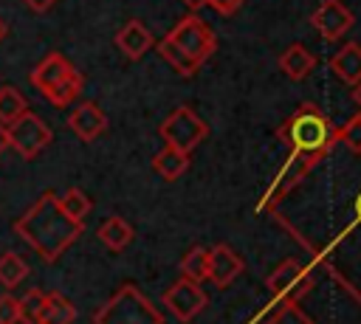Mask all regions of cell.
Here are the masks:
<instances>
[{"label":"cell","instance_id":"obj_1","mask_svg":"<svg viewBox=\"0 0 361 324\" xmlns=\"http://www.w3.org/2000/svg\"><path fill=\"white\" fill-rule=\"evenodd\" d=\"M14 231L45 259L56 262L85 231V223L65 214L56 192H42L34 206L14 223Z\"/></svg>","mask_w":361,"mask_h":324},{"label":"cell","instance_id":"obj_2","mask_svg":"<svg viewBox=\"0 0 361 324\" xmlns=\"http://www.w3.org/2000/svg\"><path fill=\"white\" fill-rule=\"evenodd\" d=\"M279 138L290 147L293 155H302L310 163H319L327 155V149L338 141L336 138V127L330 124V118L316 104H302L279 127Z\"/></svg>","mask_w":361,"mask_h":324},{"label":"cell","instance_id":"obj_3","mask_svg":"<svg viewBox=\"0 0 361 324\" xmlns=\"http://www.w3.org/2000/svg\"><path fill=\"white\" fill-rule=\"evenodd\" d=\"M93 324H164V313L135 285H121L93 313Z\"/></svg>","mask_w":361,"mask_h":324},{"label":"cell","instance_id":"obj_4","mask_svg":"<svg viewBox=\"0 0 361 324\" xmlns=\"http://www.w3.org/2000/svg\"><path fill=\"white\" fill-rule=\"evenodd\" d=\"M209 135V127L206 121L192 110V107H178L172 110L164 124H161V138L166 141V147H175V149H183L192 155V149L197 144H203V138Z\"/></svg>","mask_w":361,"mask_h":324},{"label":"cell","instance_id":"obj_5","mask_svg":"<svg viewBox=\"0 0 361 324\" xmlns=\"http://www.w3.org/2000/svg\"><path fill=\"white\" fill-rule=\"evenodd\" d=\"M6 141H8V147H11L20 158L31 161V158H37V155L51 144V130H48V124H45L37 113L25 110L17 121H11V124L6 127Z\"/></svg>","mask_w":361,"mask_h":324},{"label":"cell","instance_id":"obj_6","mask_svg":"<svg viewBox=\"0 0 361 324\" xmlns=\"http://www.w3.org/2000/svg\"><path fill=\"white\" fill-rule=\"evenodd\" d=\"M166 37H169L186 56H192L197 65H203V62L214 54V48H217L214 31H212L203 20H197V17H183Z\"/></svg>","mask_w":361,"mask_h":324},{"label":"cell","instance_id":"obj_7","mask_svg":"<svg viewBox=\"0 0 361 324\" xmlns=\"http://www.w3.org/2000/svg\"><path fill=\"white\" fill-rule=\"evenodd\" d=\"M209 304L206 290L200 287V282H192L186 276H180L178 282H172L164 290V307L178 318V321H192L195 316L203 313V307Z\"/></svg>","mask_w":361,"mask_h":324},{"label":"cell","instance_id":"obj_8","mask_svg":"<svg viewBox=\"0 0 361 324\" xmlns=\"http://www.w3.org/2000/svg\"><path fill=\"white\" fill-rule=\"evenodd\" d=\"M310 276H307V270H305V265L299 262V259H285V262H279L271 273H268V279H265V287L271 290V296L274 299H279V301H296L299 296H305L307 290H310Z\"/></svg>","mask_w":361,"mask_h":324},{"label":"cell","instance_id":"obj_9","mask_svg":"<svg viewBox=\"0 0 361 324\" xmlns=\"http://www.w3.org/2000/svg\"><path fill=\"white\" fill-rule=\"evenodd\" d=\"M310 23H313V28H316L327 42H336V39H341V37L355 25V14H353L341 0H324V3H319V8L310 14Z\"/></svg>","mask_w":361,"mask_h":324},{"label":"cell","instance_id":"obj_10","mask_svg":"<svg viewBox=\"0 0 361 324\" xmlns=\"http://www.w3.org/2000/svg\"><path fill=\"white\" fill-rule=\"evenodd\" d=\"M68 127H71V132L79 138V141H96L104 130H107V116H104V110L96 104V101H82V104H76L73 110H71V116H68Z\"/></svg>","mask_w":361,"mask_h":324},{"label":"cell","instance_id":"obj_11","mask_svg":"<svg viewBox=\"0 0 361 324\" xmlns=\"http://www.w3.org/2000/svg\"><path fill=\"white\" fill-rule=\"evenodd\" d=\"M243 259L228 248V245H214L209 248V282H214V287H226L231 285L240 273H243Z\"/></svg>","mask_w":361,"mask_h":324},{"label":"cell","instance_id":"obj_12","mask_svg":"<svg viewBox=\"0 0 361 324\" xmlns=\"http://www.w3.org/2000/svg\"><path fill=\"white\" fill-rule=\"evenodd\" d=\"M76 68L71 65V59L68 56H62V54H48L45 59H39L37 65H34V70H31V85L42 93V90H48L51 85H56V82H62L65 76H71Z\"/></svg>","mask_w":361,"mask_h":324},{"label":"cell","instance_id":"obj_13","mask_svg":"<svg viewBox=\"0 0 361 324\" xmlns=\"http://www.w3.org/2000/svg\"><path fill=\"white\" fill-rule=\"evenodd\" d=\"M116 45H118V51H121L127 59H141V56L155 45V39H152L149 28H144L138 20H130V23L116 34Z\"/></svg>","mask_w":361,"mask_h":324},{"label":"cell","instance_id":"obj_14","mask_svg":"<svg viewBox=\"0 0 361 324\" xmlns=\"http://www.w3.org/2000/svg\"><path fill=\"white\" fill-rule=\"evenodd\" d=\"M330 68H333V73H336L344 85L355 87V85L361 82V45H358V42L341 45L338 54L330 59Z\"/></svg>","mask_w":361,"mask_h":324},{"label":"cell","instance_id":"obj_15","mask_svg":"<svg viewBox=\"0 0 361 324\" xmlns=\"http://www.w3.org/2000/svg\"><path fill=\"white\" fill-rule=\"evenodd\" d=\"M96 237L102 239V245H104L107 251H124V248L133 242L135 231H133V225H130L124 217L110 214L107 220H102V225H99Z\"/></svg>","mask_w":361,"mask_h":324},{"label":"cell","instance_id":"obj_16","mask_svg":"<svg viewBox=\"0 0 361 324\" xmlns=\"http://www.w3.org/2000/svg\"><path fill=\"white\" fill-rule=\"evenodd\" d=\"M279 68H282V73L285 76H290V79H305V76H310V70L316 68V56L305 48V45H299V42H293L290 48H285L282 51V56H279Z\"/></svg>","mask_w":361,"mask_h":324},{"label":"cell","instance_id":"obj_17","mask_svg":"<svg viewBox=\"0 0 361 324\" xmlns=\"http://www.w3.org/2000/svg\"><path fill=\"white\" fill-rule=\"evenodd\" d=\"M152 166H155V172H158L164 180H178V177L189 169V152L175 149V147H164V149L155 155Z\"/></svg>","mask_w":361,"mask_h":324},{"label":"cell","instance_id":"obj_18","mask_svg":"<svg viewBox=\"0 0 361 324\" xmlns=\"http://www.w3.org/2000/svg\"><path fill=\"white\" fill-rule=\"evenodd\" d=\"M82 85H85L82 73H79V70H73V73H71V76H65L62 82H56V85H51L48 90H42V96H45L54 107H68V104H73V101L79 99Z\"/></svg>","mask_w":361,"mask_h":324},{"label":"cell","instance_id":"obj_19","mask_svg":"<svg viewBox=\"0 0 361 324\" xmlns=\"http://www.w3.org/2000/svg\"><path fill=\"white\" fill-rule=\"evenodd\" d=\"M73 318H76V307L62 293H45V307H42L39 324H73Z\"/></svg>","mask_w":361,"mask_h":324},{"label":"cell","instance_id":"obj_20","mask_svg":"<svg viewBox=\"0 0 361 324\" xmlns=\"http://www.w3.org/2000/svg\"><path fill=\"white\" fill-rule=\"evenodd\" d=\"M158 54H161V59L175 70V73H180V76H192V73H197V62L192 59V56H186L169 37H164L161 42H158Z\"/></svg>","mask_w":361,"mask_h":324},{"label":"cell","instance_id":"obj_21","mask_svg":"<svg viewBox=\"0 0 361 324\" xmlns=\"http://www.w3.org/2000/svg\"><path fill=\"white\" fill-rule=\"evenodd\" d=\"M25 110H28L25 96H23L14 85H3V87H0V124L8 127V124L17 121Z\"/></svg>","mask_w":361,"mask_h":324},{"label":"cell","instance_id":"obj_22","mask_svg":"<svg viewBox=\"0 0 361 324\" xmlns=\"http://www.w3.org/2000/svg\"><path fill=\"white\" fill-rule=\"evenodd\" d=\"M180 273L192 282H206L209 279V248H189L180 259Z\"/></svg>","mask_w":361,"mask_h":324},{"label":"cell","instance_id":"obj_23","mask_svg":"<svg viewBox=\"0 0 361 324\" xmlns=\"http://www.w3.org/2000/svg\"><path fill=\"white\" fill-rule=\"evenodd\" d=\"M28 276V262L14 254V251H6L0 256V285L3 287H17L23 279Z\"/></svg>","mask_w":361,"mask_h":324},{"label":"cell","instance_id":"obj_24","mask_svg":"<svg viewBox=\"0 0 361 324\" xmlns=\"http://www.w3.org/2000/svg\"><path fill=\"white\" fill-rule=\"evenodd\" d=\"M59 206L65 208V214H68V217H73V220L85 223V217H87V214H90V208H93V200H90L82 189L71 186L65 194H59Z\"/></svg>","mask_w":361,"mask_h":324},{"label":"cell","instance_id":"obj_25","mask_svg":"<svg viewBox=\"0 0 361 324\" xmlns=\"http://www.w3.org/2000/svg\"><path fill=\"white\" fill-rule=\"evenodd\" d=\"M20 301V321L23 324H39L42 321V307H45V293L42 290H28Z\"/></svg>","mask_w":361,"mask_h":324},{"label":"cell","instance_id":"obj_26","mask_svg":"<svg viewBox=\"0 0 361 324\" xmlns=\"http://www.w3.org/2000/svg\"><path fill=\"white\" fill-rule=\"evenodd\" d=\"M265 324H316L296 301H282L274 313H271V318L265 321Z\"/></svg>","mask_w":361,"mask_h":324},{"label":"cell","instance_id":"obj_27","mask_svg":"<svg viewBox=\"0 0 361 324\" xmlns=\"http://www.w3.org/2000/svg\"><path fill=\"white\" fill-rule=\"evenodd\" d=\"M336 138L350 149V152H355V155H361V116H355V118H350L341 130H336Z\"/></svg>","mask_w":361,"mask_h":324},{"label":"cell","instance_id":"obj_28","mask_svg":"<svg viewBox=\"0 0 361 324\" xmlns=\"http://www.w3.org/2000/svg\"><path fill=\"white\" fill-rule=\"evenodd\" d=\"M20 321V301L11 293L0 296V324H17Z\"/></svg>","mask_w":361,"mask_h":324},{"label":"cell","instance_id":"obj_29","mask_svg":"<svg viewBox=\"0 0 361 324\" xmlns=\"http://www.w3.org/2000/svg\"><path fill=\"white\" fill-rule=\"evenodd\" d=\"M206 6H212L217 14H234L243 6V0H206Z\"/></svg>","mask_w":361,"mask_h":324},{"label":"cell","instance_id":"obj_30","mask_svg":"<svg viewBox=\"0 0 361 324\" xmlns=\"http://www.w3.org/2000/svg\"><path fill=\"white\" fill-rule=\"evenodd\" d=\"M23 3H25L31 11H39V14H42V11H48V8H51L56 0H23Z\"/></svg>","mask_w":361,"mask_h":324},{"label":"cell","instance_id":"obj_31","mask_svg":"<svg viewBox=\"0 0 361 324\" xmlns=\"http://www.w3.org/2000/svg\"><path fill=\"white\" fill-rule=\"evenodd\" d=\"M180 3H183L186 8H192V11H197L200 6H206V0H180Z\"/></svg>","mask_w":361,"mask_h":324},{"label":"cell","instance_id":"obj_32","mask_svg":"<svg viewBox=\"0 0 361 324\" xmlns=\"http://www.w3.org/2000/svg\"><path fill=\"white\" fill-rule=\"evenodd\" d=\"M6 147H8V141H6V127L0 124V155L6 152Z\"/></svg>","mask_w":361,"mask_h":324},{"label":"cell","instance_id":"obj_33","mask_svg":"<svg viewBox=\"0 0 361 324\" xmlns=\"http://www.w3.org/2000/svg\"><path fill=\"white\" fill-rule=\"evenodd\" d=\"M353 99H355V104L361 107V82H358V85L353 87Z\"/></svg>","mask_w":361,"mask_h":324},{"label":"cell","instance_id":"obj_34","mask_svg":"<svg viewBox=\"0 0 361 324\" xmlns=\"http://www.w3.org/2000/svg\"><path fill=\"white\" fill-rule=\"evenodd\" d=\"M355 217H358V220H361V192H358V194H355Z\"/></svg>","mask_w":361,"mask_h":324},{"label":"cell","instance_id":"obj_35","mask_svg":"<svg viewBox=\"0 0 361 324\" xmlns=\"http://www.w3.org/2000/svg\"><path fill=\"white\" fill-rule=\"evenodd\" d=\"M6 37V25H3V20H0V39Z\"/></svg>","mask_w":361,"mask_h":324}]
</instances>
